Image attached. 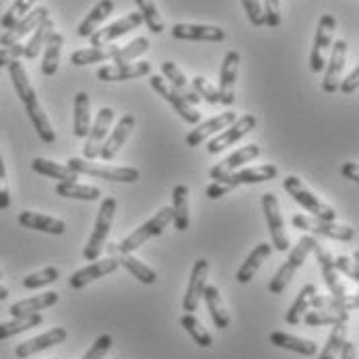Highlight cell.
<instances>
[{
    "label": "cell",
    "instance_id": "cell-1",
    "mask_svg": "<svg viewBox=\"0 0 359 359\" xmlns=\"http://www.w3.org/2000/svg\"><path fill=\"white\" fill-rule=\"evenodd\" d=\"M170 223H172V207H165L159 213H155V217H151L147 223H143L139 229H135L128 238H124L118 246H111V250L120 252V254H133L135 250H139L144 242H149L151 238L161 236Z\"/></svg>",
    "mask_w": 359,
    "mask_h": 359
},
{
    "label": "cell",
    "instance_id": "cell-2",
    "mask_svg": "<svg viewBox=\"0 0 359 359\" xmlns=\"http://www.w3.org/2000/svg\"><path fill=\"white\" fill-rule=\"evenodd\" d=\"M314 244H316V238H312V236H304L299 242H297V246L291 250L289 254L287 262L277 271V275L271 279V283H269V291L273 293V295H279V293H283L285 287H287L289 283H291V279L295 277V273H297V269L306 262V258L312 254V248H314Z\"/></svg>",
    "mask_w": 359,
    "mask_h": 359
},
{
    "label": "cell",
    "instance_id": "cell-3",
    "mask_svg": "<svg viewBox=\"0 0 359 359\" xmlns=\"http://www.w3.org/2000/svg\"><path fill=\"white\" fill-rule=\"evenodd\" d=\"M116 198L111 196H106L102 201V207H100V215H97V221H95V229L83 250V256L85 260H97L102 256V252L106 248V242H108L109 229H111V223H114V215H116Z\"/></svg>",
    "mask_w": 359,
    "mask_h": 359
},
{
    "label": "cell",
    "instance_id": "cell-4",
    "mask_svg": "<svg viewBox=\"0 0 359 359\" xmlns=\"http://www.w3.org/2000/svg\"><path fill=\"white\" fill-rule=\"evenodd\" d=\"M283 188H285L289 196L297 205H302L312 217L323 219V221H337V211L332 207H328L326 203H323L318 196H314V192H310L297 176H287L283 180Z\"/></svg>",
    "mask_w": 359,
    "mask_h": 359
},
{
    "label": "cell",
    "instance_id": "cell-5",
    "mask_svg": "<svg viewBox=\"0 0 359 359\" xmlns=\"http://www.w3.org/2000/svg\"><path fill=\"white\" fill-rule=\"evenodd\" d=\"M312 252L316 254V260H318V264H320V271H323V277H324V281H326V287L330 289V297H334L339 304H343L347 312L355 310V308H358V297H355V295H353V297H351V295H347L345 287L341 285V281H339V275H337V269H334L332 254L326 250V248H324L318 240H316V244H314Z\"/></svg>",
    "mask_w": 359,
    "mask_h": 359
},
{
    "label": "cell",
    "instance_id": "cell-6",
    "mask_svg": "<svg viewBox=\"0 0 359 359\" xmlns=\"http://www.w3.org/2000/svg\"><path fill=\"white\" fill-rule=\"evenodd\" d=\"M67 168H71L76 174H89L100 180H109V182H124V184H133L141 178L139 170L135 168H116V165H106V163H91L89 159H79L71 157L67 161Z\"/></svg>",
    "mask_w": 359,
    "mask_h": 359
},
{
    "label": "cell",
    "instance_id": "cell-7",
    "mask_svg": "<svg viewBox=\"0 0 359 359\" xmlns=\"http://www.w3.org/2000/svg\"><path fill=\"white\" fill-rule=\"evenodd\" d=\"M293 227L297 229H306L312 233H318L328 240H337V242H351L355 238V231L349 225H337L334 221H323L316 217L308 215H295L291 219Z\"/></svg>",
    "mask_w": 359,
    "mask_h": 359
},
{
    "label": "cell",
    "instance_id": "cell-8",
    "mask_svg": "<svg viewBox=\"0 0 359 359\" xmlns=\"http://www.w3.org/2000/svg\"><path fill=\"white\" fill-rule=\"evenodd\" d=\"M149 85L153 87V91H157L172 108L176 109L180 114V118L188 124H198L201 122V114L198 109H194L178 91L163 79V76H157V74H149Z\"/></svg>",
    "mask_w": 359,
    "mask_h": 359
},
{
    "label": "cell",
    "instance_id": "cell-9",
    "mask_svg": "<svg viewBox=\"0 0 359 359\" xmlns=\"http://www.w3.org/2000/svg\"><path fill=\"white\" fill-rule=\"evenodd\" d=\"M262 211L266 217V225H269V233H271V242L273 248L279 252H287L289 238L285 231V221L279 211V201L273 192H266L262 196Z\"/></svg>",
    "mask_w": 359,
    "mask_h": 359
},
{
    "label": "cell",
    "instance_id": "cell-10",
    "mask_svg": "<svg viewBox=\"0 0 359 359\" xmlns=\"http://www.w3.org/2000/svg\"><path fill=\"white\" fill-rule=\"evenodd\" d=\"M337 29V19L332 15H323L318 23V32L314 37L312 54H310V69L314 72L324 71L326 67V52L332 43V34Z\"/></svg>",
    "mask_w": 359,
    "mask_h": 359
},
{
    "label": "cell",
    "instance_id": "cell-11",
    "mask_svg": "<svg viewBox=\"0 0 359 359\" xmlns=\"http://www.w3.org/2000/svg\"><path fill=\"white\" fill-rule=\"evenodd\" d=\"M256 128V118L252 116V114H244L242 118H238L231 126H227L221 135H217L215 139H211L209 144H207V151L211 153V155H217V153H221L223 149H227V147H233V144L238 143L240 139H244L250 130Z\"/></svg>",
    "mask_w": 359,
    "mask_h": 359
},
{
    "label": "cell",
    "instance_id": "cell-12",
    "mask_svg": "<svg viewBox=\"0 0 359 359\" xmlns=\"http://www.w3.org/2000/svg\"><path fill=\"white\" fill-rule=\"evenodd\" d=\"M238 65H240V54L236 50L227 52L219 71V104L223 106H233L236 102V81H238Z\"/></svg>",
    "mask_w": 359,
    "mask_h": 359
},
{
    "label": "cell",
    "instance_id": "cell-13",
    "mask_svg": "<svg viewBox=\"0 0 359 359\" xmlns=\"http://www.w3.org/2000/svg\"><path fill=\"white\" fill-rule=\"evenodd\" d=\"M114 122V109L111 108H102L95 122L91 124L89 128V135H87V143L83 147V153H85V159L93 161L100 157V151H102V144L108 139L109 126Z\"/></svg>",
    "mask_w": 359,
    "mask_h": 359
},
{
    "label": "cell",
    "instance_id": "cell-14",
    "mask_svg": "<svg viewBox=\"0 0 359 359\" xmlns=\"http://www.w3.org/2000/svg\"><path fill=\"white\" fill-rule=\"evenodd\" d=\"M279 176V170L273 165V163H264V165H258V168H246L242 172H231L223 178H219L217 182L227 190L231 192L233 188L242 186V184H262V182H269V180H275Z\"/></svg>",
    "mask_w": 359,
    "mask_h": 359
},
{
    "label": "cell",
    "instance_id": "cell-15",
    "mask_svg": "<svg viewBox=\"0 0 359 359\" xmlns=\"http://www.w3.org/2000/svg\"><path fill=\"white\" fill-rule=\"evenodd\" d=\"M207 275H209V262L205 258H198L194 262V266H192V273H190V279H188V289H186V295H184V302H182V310L186 314L196 312L198 302L203 297V289L207 285Z\"/></svg>",
    "mask_w": 359,
    "mask_h": 359
},
{
    "label": "cell",
    "instance_id": "cell-16",
    "mask_svg": "<svg viewBox=\"0 0 359 359\" xmlns=\"http://www.w3.org/2000/svg\"><path fill=\"white\" fill-rule=\"evenodd\" d=\"M48 8L46 6H37L32 13H27L23 19H19L11 29H6L2 37H0V46L6 48V46H13V43H19L25 36H29L32 32H36L37 27L48 19Z\"/></svg>",
    "mask_w": 359,
    "mask_h": 359
},
{
    "label": "cell",
    "instance_id": "cell-17",
    "mask_svg": "<svg viewBox=\"0 0 359 359\" xmlns=\"http://www.w3.org/2000/svg\"><path fill=\"white\" fill-rule=\"evenodd\" d=\"M347 41L345 39H337L332 43V54L324 67V81L323 91L324 93H337L339 85H341V74L345 69V58H347Z\"/></svg>",
    "mask_w": 359,
    "mask_h": 359
},
{
    "label": "cell",
    "instance_id": "cell-18",
    "mask_svg": "<svg viewBox=\"0 0 359 359\" xmlns=\"http://www.w3.org/2000/svg\"><path fill=\"white\" fill-rule=\"evenodd\" d=\"M141 23H143L141 13H128V15H124L122 19H118L116 23H111V25H108V27H104V29L95 32L93 36L89 37V41H91V46H93V48L108 46L109 41H114V39H118V37L126 36L128 32L139 29V27H141Z\"/></svg>",
    "mask_w": 359,
    "mask_h": 359
},
{
    "label": "cell",
    "instance_id": "cell-19",
    "mask_svg": "<svg viewBox=\"0 0 359 359\" xmlns=\"http://www.w3.org/2000/svg\"><path fill=\"white\" fill-rule=\"evenodd\" d=\"M67 337H69L67 328L56 326V328H52V330L39 334V337H34V339H29V341L17 345L15 355L19 359L32 358V355H36L39 351H46V349H50V347H54V345H60L62 341H67Z\"/></svg>",
    "mask_w": 359,
    "mask_h": 359
},
{
    "label": "cell",
    "instance_id": "cell-20",
    "mask_svg": "<svg viewBox=\"0 0 359 359\" xmlns=\"http://www.w3.org/2000/svg\"><path fill=\"white\" fill-rule=\"evenodd\" d=\"M135 124H137V120H135L133 114H126V116H122V118L118 120L116 128L109 133V137L104 141V144H102L100 157H102L104 161H111V159L120 153V149L124 147L126 139H128L130 133L135 130Z\"/></svg>",
    "mask_w": 359,
    "mask_h": 359
},
{
    "label": "cell",
    "instance_id": "cell-21",
    "mask_svg": "<svg viewBox=\"0 0 359 359\" xmlns=\"http://www.w3.org/2000/svg\"><path fill=\"white\" fill-rule=\"evenodd\" d=\"M236 120H238V114H236V111H223V114H219L215 118H211V120L198 124V126L186 137V144H188V147H198V144L205 143V139H209V137L217 135L219 130H225L227 126H231Z\"/></svg>",
    "mask_w": 359,
    "mask_h": 359
},
{
    "label": "cell",
    "instance_id": "cell-22",
    "mask_svg": "<svg viewBox=\"0 0 359 359\" xmlns=\"http://www.w3.org/2000/svg\"><path fill=\"white\" fill-rule=\"evenodd\" d=\"M118 260L116 258H104V260H93V264H89V266H85V269H81V271H76L74 275H71V279H69V285L72 289H83L85 285H89L91 281H95V279H102V277H106L109 273H116L118 271Z\"/></svg>",
    "mask_w": 359,
    "mask_h": 359
},
{
    "label": "cell",
    "instance_id": "cell-23",
    "mask_svg": "<svg viewBox=\"0 0 359 359\" xmlns=\"http://www.w3.org/2000/svg\"><path fill=\"white\" fill-rule=\"evenodd\" d=\"M172 36L176 39L190 41H223L225 32L215 25H198V23H176L172 27Z\"/></svg>",
    "mask_w": 359,
    "mask_h": 359
},
{
    "label": "cell",
    "instance_id": "cell-24",
    "mask_svg": "<svg viewBox=\"0 0 359 359\" xmlns=\"http://www.w3.org/2000/svg\"><path fill=\"white\" fill-rule=\"evenodd\" d=\"M258 155H260V147H258V144H248V147H242V149H238L236 153H231L229 157H225L221 163H217L215 168L211 170V174H209V176H211L213 180L223 178V176H227V174L236 172L240 165L254 161Z\"/></svg>",
    "mask_w": 359,
    "mask_h": 359
},
{
    "label": "cell",
    "instance_id": "cell-25",
    "mask_svg": "<svg viewBox=\"0 0 359 359\" xmlns=\"http://www.w3.org/2000/svg\"><path fill=\"white\" fill-rule=\"evenodd\" d=\"M271 345L279 347V349H287V351H293V353H299L304 358H314L318 353V345L310 339H302V337H293V334H287V332H281V330H275L271 332L269 337Z\"/></svg>",
    "mask_w": 359,
    "mask_h": 359
},
{
    "label": "cell",
    "instance_id": "cell-26",
    "mask_svg": "<svg viewBox=\"0 0 359 359\" xmlns=\"http://www.w3.org/2000/svg\"><path fill=\"white\" fill-rule=\"evenodd\" d=\"M151 74V65L149 62H137V65H114V67H102L97 71L100 81H109V83H118V81H133V79H141Z\"/></svg>",
    "mask_w": 359,
    "mask_h": 359
},
{
    "label": "cell",
    "instance_id": "cell-27",
    "mask_svg": "<svg viewBox=\"0 0 359 359\" xmlns=\"http://www.w3.org/2000/svg\"><path fill=\"white\" fill-rule=\"evenodd\" d=\"M58 302V293L56 291H48V293H41L36 297H29V299H23V302H17L8 308V314L13 318H23V316H29V314H37L46 308H52L56 306Z\"/></svg>",
    "mask_w": 359,
    "mask_h": 359
},
{
    "label": "cell",
    "instance_id": "cell-28",
    "mask_svg": "<svg viewBox=\"0 0 359 359\" xmlns=\"http://www.w3.org/2000/svg\"><path fill=\"white\" fill-rule=\"evenodd\" d=\"M161 72H163V79H165V81H170V85L178 91L180 95H182L190 106H196V104H201V102H203V100L194 93L192 85L188 83V79L184 76V72L180 71L178 67H176L172 60H165V62L161 65Z\"/></svg>",
    "mask_w": 359,
    "mask_h": 359
},
{
    "label": "cell",
    "instance_id": "cell-29",
    "mask_svg": "<svg viewBox=\"0 0 359 359\" xmlns=\"http://www.w3.org/2000/svg\"><path fill=\"white\" fill-rule=\"evenodd\" d=\"M19 223L27 229H36V231H43V233H52V236H62L67 231L65 221L56 219V217L39 215V213H32V211H23L19 215Z\"/></svg>",
    "mask_w": 359,
    "mask_h": 359
},
{
    "label": "cell",
    "instance_id": "cell-30",
    "mask_svg": "<svg viewBox=\"0 0 359 359\" xmlns=\"http://www.w3.org/2000/svg\"><path fill=\"white\" fill-rule=\"evenodd\" d=\"M111 11H114V0H100V2L91 8V13L81 21L76 34L81 37H87V39H89V37L97 32V27L108 19L109 15H111Z\"/></svg>",
    "mask_w": 359,
    "mask_h": 359
},
{
    "label": "cell",
    "instance_id": "cell-31",
    "mask_svg": "<svg viewBox=\"0 0 359 359\" xmlns=\"http://www.w3.org/2000/svg\"><path fill=\"white\" fill-rule=\"evenodd\" d=\"M188 186L178 184L172 192V221L178 231H186L190 225V209H188Z\"/></svg>",
    "mask_w": 359,
    "mask_h": 359
},
{
    "label": "cell",
    "instance_id": "cell-32",
    "mask_svg": "<svg viewBox=\"0 0 359 359\" xmlns=\"http://www.w3.org/2000/svg\"><path fill=\"white\" fill-rule=\"evenodd\" d=\"M271 252H273V246H271V244H264V242L258 244V246L250 252V256L246 258V262L238 269V275H236L238 283H242V285L250 283L252 279H254V275L258 273V269L262 266V262L271 256Z\"/></svg>",
    "mask_w": 359,
    "mask_h": 359
},
{
    "label": "cell",
    "instance_id": "cell-33",
    "mask_svg": "<svg viewBox=\"0 0 359 359\" xmlns=\"http://www.w3.org/2000/svg\"><path fill=\"white\" fill-rule=\"evenodd\" d=\"M120 50V46H100V48H83L71 54V65L74 67H87V65H97L104 60H114L116 52Z\"/></svg>",
    "mask_w": 359,
    "mask_h": 359
},
{
    "label": "cell",
    "instance_id": "cell-34",
    "mask_svg": "<svg viewBox=\"0 0 359 359\" xmlns=\"http://www.w3.org/2000/svg\"><path fill=\"white\" fill-rule=\"evenodd\" d=\"M8 72H11V81H13L15 91H17L19 100L23 102V106L27 108V106L36 104V89L32 87V83H29V79H27V72L23 69V65H21L19 60L11 62V65H8Z\"/></svg>",
    "mask_w": 359,
    "mask_h": 359
},
{
    "label": "cell",
    "instance_id": "cell-35",
    "mask_svg": "<svg viewBox=\"0 0 359 359\" xmlns=\"http://www.w3.org/2000/svg\"><path fill=\"white\" fill-rule=\"evenodd\" d=\"M91 128V100L85 91H79L74 97V137L85 139Z\"/></svg>",
    "mask_w": 359,
    "mask_h": 359
},
{
    "label": "cell",
    "instance_id": "cell-36",
    "mask_svg": "<svg viewBox=\"0 0 359 359\" xmlns=\"http://www.w3.org/2000/svg\"><path fill=\"white\" fill-rule=\"evenodd\" d=\"M62 46H65V36L54 32L52 36L48 37L46 46H43V60H41V74L52 76L58 71L60 65V54H62Z\"/></svg>",
    "mask_w": 359,
    "mask_h": 359
},
{
    "label": "cell",
    "instance_id": "cell-37",
    "mask_svg": "<svg viewBox=\"0 0 359 359\" xmlns=\"http://www.w3.org/2000/svg\"><path fill=\"white\" fill-rule=\"evenodd\" d=\"M34 172L39 176H46V178L58 180V182H76L79 174L72 172L71 168L67 165H60V163H54L50 159H43V157H36L34 163H32Z\"/></svg>",
    "mask_w": 359,
    "mask_h": 359
},
{
    "label": "cell",
    "instance_id": "cell-38",
    "mask_svg": "<svg viewBox=\"0 0 359 359\" xmlns=\"http://www.w3.org/2000/svg\"><path fill=\"white\" fill-rule=\"evenodd\" d=\"M203 297L207 302V308L211 312V318L219 330L227 328L229 326V314L225 312V306H223V299H221V293L215 285H205L203 289Z\"/></svg>",
    "mask_w": 359,
    "mask_h": 359
},
{
    "label": "cell",
    "instance_id": "cell-39",
    "mask_svg": "<svg viewBox=\"0 0 359 359\" xmlns=\"http://www.w3.org/2000/svg\"><path fill=\"white\" fill-rule=\"evenodd\" d=\"M56 194L65 198H76V201H97L102 196V190L97 186H87L79 182H60L56 186Z\"/></svg>",
    "mask_w": 359,
    "mask_h": 359
},
{
    "label": "cell",
    "instance_id": "cell-40",
    "mask_svg": "<svg viewBox=\"0 0 359 359\" xmlns=\"http://www.w3.org/2000/svg\"><path fill=\"white\" fill-rule=\"evenodd\" d=\"M118 264H122L135 279H139L143 285H153L157 281V273L153 269H149L147 264H143L139 258H135L133 254H120L118 252Z\"/></svg>",
    "mask_w": 359,
    "mask_h": 359
},
{
    "label": "cell",
    "instance_id": "cell-41",
    "mask_svg": "<svg viewBox=\"0 0 359 359\" xmlns=\"http://www.w3.org/2000/svg\"><path fill=\"white\" fill-rule=\"evenodd\" d=\"M316 293H318V291H316V285H314V283H308V285H304V287L299 289L295 302L291 304V308H289L287 314H285L287 324H293V326H295V324L302 323L304 314H306L308 308H310V299H312V295H316Z\"/></svg>",
    "mask_w": 359,
    "mask_h": 359
},
{
    "label": "cell",
    "instance_id": "cell-42",
    "mask_svg": "<svg viewBox=\"0 0 359 359\" xmlns=\"http://www.w3.org/2000/svg\"><path fill=\"white\" fill-rule=\"evenodd\" d=\"M25 111H27V116H29V120H32V124H34L36 133L39 135V139L48 144L54 143V141H56V133L52 130V124H50L48 116L43 114V109H41V106H39V102L32 104V106H27Z\"/></svg>",
    "mask_w": 359,
    "mask_h": 359
},
{
    "label": "cell",
    "instance_id": "cell-43",
    "mask_svg": "<svg viewBox=\"0 0 359 359\" xmlns=\"http://www.w3.org/2000/svg\"><path fill=\"white\" fill-rule=\"evenodd\" d=\"M180 324H182V328L192 337V341H194L198 347H203V349L213 347V337L209 334V330L201 324V320H198L194 314H184Z\"/></svg>",
    "mask_w": 359,
    "mask_h": 359
},
{
    "label": "cell",
    "instance_id": "cell-44",
    "mask_svg": "<svg viewBox=\"0 0 359 359\" xmlns=\"http://www.w3.org/2000/svg\"><path fill=\"white\" fill-rule=\"evenodd\" d=\"M43 323V316L37 312V314H29V316H23V318H13L11 323L0 324V341L4 339H11L15 334H21L29 328H36L39 324Z\"/></svg>",
    "mask_w": 359,
    "mask_h": 359
},
{
    "label": "cell",
    "instance_id": "cell-45",
    "mask_svg": "<svg viewBox=\"0 0 359 359\" xmlns=\"http://www.w3.org/2000/svg\"><path fill=\"white\" fill-rule=\"evenodd\" d=\"M56 32V25H54V21L48 17L39 27H37L36 32H34V37L25 43V58H29V60H34L37 58V54H39V50L46 46V41H48V37L52 36Z\"/></svg>",
    "mask_w": 359,
    "mask_h": 359
},
{
    "label": "cell",
    "instance_id": "cell-46",
    "mask_svg": "<svg viewBox=\"0 0 359 359\" xmlns=\"http://www.w3.org/2000/svg\"><path fill=\"white\" fill-rule=\"evenodd\" d=\"M347 341V323H334L332 324V332L324 345V349L320 351V358L318 359H337L341 353V347L343 343Z\"/></svg>",
    "mask_w": 359,
    "mask_h": 359
},
{
    "label": "cell",
    "instance_id": "cell-47",
    "mask_svg": "<svg viewBox=\"0 0 359 359\" xmlns=\"http://www.w3.org/2000/svg\"><path fill=\"white\" fill-rule=\"evenodd\" d=\"M149 50V39L147 37H137V39H133L128 46H124V48H120L118 52H116V56H114V65H130L133 60H137L141 54H144Z\"/></svg>",
    "mask_w": 359,
    "mask_h": 359
},
{
    "label": "cell",
    "instance_id": "cell-48",
    "mask_svg": "<svg viewBox=\"0 0 359 359\" xmlns=\"http://www.w3.org/2000/svg\"><path fill=\"white\" fill-rule=\"evenodd\" d=\"M135 2H137V6H139V13H141L143 21L149 25V29H151L153 34H163L165 23H163V19H161L159 11H157V6H155V2H153V0H135Z\"/></svg>",
    "mask_w": 359,
    "mask_h": 359
},
{
    "label": "cell",
    "instance_id": "cell-49",
    "mask_svg": "<svg viewBox=\"0 0 359 359\" xmlns=\"http://www.w3.org/2000/svg\"><path fill=\"white\" fill-rule=\"evenodd\" d=\"M58 277H60V273H58V269H56V266H46V269H41L39 273L27 275V277L23 279V287L25 289L46 287V285L56 283V281H58Z\"/></svg>",
    "mask_w": 359,
    "mask_h": 359
},
{
    "label": "cell",
    "instance_id": "cell-50",
    "mask_svg": "<svg viewBox=\"0 0 359 359\" xmlns=\"http://www.w3.org/2000/svg\"><path fill=\"white\" fill-rule=\"evenodd\" d=\"M37 0H15L13 2V6L4 13V17L0 19V25L4 27V29H11L19 19H23L27 13H29V8L36 4Z\"/></svg>",
    "mask_w": 359,
    "mask_h": 359
},
{
    "label": "cell",
    "instance_id": "cell-51",
    "mask_svg": "<svg viewBox=\"0 0 359 359\" xmlns=\"http://www.w3.org/2000/svg\"><path fill=\"white\" fill-rule=\"evenodd\" d=\"M192 89H194V93L201 97V100H205V102H209V104H219V91H217L215 87L205 79V76H194L192 79Z\"/></svg>",
    "mask_w": 359,
    "mask_h": 359
},
{
    "label": "cell",
    "instance_id": "cell-52",
    "mask_svg": "<svg viewBox=\"0 0 359 359\" xmlns=\"http://www.w3.org/2000/svg\"><path fill=\"white\" fill-rule=\"evenodd\" d=\"M302 320L308 324V326H332V324L339 323V320H341V323H345L341 316H337V314H332V312H324V310H312V312H306Z\"/></svg>",
    "mask_w": 359,
    "mask_h": 359
},
{
    "label": "cell",
    "instance_id": "cell-53",
    "mask_svg": "<svg viewBox=\"0 0 359 359\" xmlns=\"http://www.w3.org/2000/svg\"><path fill=\"white\" fill-rule=\"evenodd\" d=\"M262 15H264V25L279 27L281 25V2L279 0H264Z\"/></svg>",
    "mask_w": 359,
    "mask_h": 359
},
{
    "label": "cell",
    "instance_id": "cell-54",
    "mask_svg": "<svg viewBox=\"0 0 359 359\" xmlns=\"http://www.w3.org/2000/svg\"><path fill=\"white\" fill-rule=\"evenodd\" d=\"M111 349V337L109 334H102L97 337V341L89 347V351L83 355V359H104Z\"/></svg>",
    "mask_w": 359,
    "mask_h": 359
},
{
    "label": "cell",
    "instance_id": "cell-55",
    "mask_svg": "<svg viewBox=\"0 0 359 359\" xmlns=\"http://www.w3.org/2000/svg\"><path fill=\"white\" fill-rule=\"evenodd\" d=\"M242 6H244V11L248 15V21L254 27H262L264 25V15H262L260 0H242Z\"/></svg>",
    "mask_w": 359,
    "mask_h": 359
},
{
    "label": "cell",
    "instance_id": "cell-56",
    "mask_svg": "<svg viewBox=\"0 0 359 359\" xmlns=\"http://www.w3.org/2000/svg\"><path fill=\"white\" fill-rule=\"evenodd\" d=\"M334 260V269L341 271L343 275H347L353 283H359V271H358V262H353L351 258L347 256H337L332 258Z\"/></svg>",
    "mask_w": 359,
    "mask_h": 359
},
{
    "label": "cell",
    "instance_id": "cell-57",
    "mask_svg": "<svg viewBox=\"0 0 359 359\" xmlns=\"http://www.w3.org/2000/svg\"><path fill=\"white\" fill-rule=\"evenodd\" d=\"M23 54H25V46L21 41L19 43H13V46H6V48H0V69L2 67H8L15 60H19Z\"/></svg>",
    "mask_w": 359,
    "mask_h": 359
},
{
    "label": "cell",
    "instance_id": "cell-58",
    "mask_svg": "<svg viewBox=\"0 0 359 359\" xmlns=\"http://www.w3.org/2000/svg\"><path fill=\"white\" fill-rule=\"evenodd\" d=\"M11 207V192H8V180H6V168L0 153V211H6Z\"/></svg>",
    "mask_w": 359,
    "mask_h": 359
},
{
    "label": "cell",
    "instance_id": "cell-59",
    "mask_svg": "<svg viewBox=\"0 0 359 359\" xmlns=\"http://www.w3.org/2000/svg\"><path fill=\"white\" fill-rule=\"evenodd\" d=\"M341 87V91L345 93V95H351V93H355L359 87V69H353V72L339 85Z\"/></svg>",
    "mask_w": 359,
    "mask_h": 359
},
{
    "label": "cell",
    "instance_id": "cell-60",
    "mask_svg": "<svg viewBox=\"0 0 359 359\" xmlns=\"http://www.w3.org/2000/svg\"><path fill=\"white\" fill-rule=\"evenodd\" d=\"M341 174H343V176H345V178H347V180H351L353 184H358V182H359V168H358V163H353V161H347V163L343 165Z\"/></svg>",
    "mask_w": 359,
    "mask_h": 359
},
{
    "label": "cell",
    "instance_id": "cell-61",
    "mask_svg": "<svg viewBox=\"0 0 359 359\" xmlns=\"http://www.w3.org/2000/svg\"><path fill=\"white\" fill-rule=\"evenodd\" d=\"M339 358L355 359V345H353V343H349V341H345V343H343V347H341V353H339Z\"/></svg>",
    "mask_w": 359,
    "mask_h": 359
},
{
    "label": "cell",
    "instance_id": "cell-62",
    "mask_svg": "<svg viewBox=\"0 0 359 359\" xmlns=\"http://www.w3.org/2000/svg\"><path fill=\"white\" fill-rule=\"evenodd\" d=\"M6 297H8V289L0 285V302H2V299H6Z\"/></svg>",
    "mask_w": 359,
    "mask_h": 359
},
{
    "label": "cell",
    "instance_id": "cell-63",
    "mask_svg": "<svg viewBox=\"0 0 359 359\" xmlns=\"http://www.w3.org/2000/svg\"><path fill=\"white\" fill-rule=\"evenodd\" d=\"M0 279H2V273H0Z\"/></svg>",
    "mask_w": 359,
    "mask_h": 359
}]
</instances>
